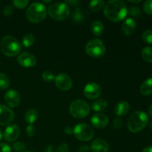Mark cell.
Wrapping results in <instances>:
<instances>
[{
  "label": "cell",
  "mask_w": 152,
  "mask_h": 152,
  "mask_svg": "<svg viewBox=\"0 0 152 152\" xmlns=\"http://www.w3.org/2000/svg\"><path fill=\"white\" fill-rule=\"evenodd\" d=\"M1 138H2V132H1V131L0 130V140H1Z\"/></svg>",
  "instance_id": "ee69618b"
},
{
  "label": "cell",
  "mask_w": 152,
  "mask_h": 152,
  "mask_svg": "<svg viewBox=\"0 0 152 152\" xmlns=\"http://www.w3.org/2000/svg\"><path fill=\"white\" fill-rule=\"evenodd\" d=\"M142 39L145 42L152 44V30H145L142 34Z\"/></svg>",
  "instance_id": "4316f807"
},
{
  "label": "cell",
  "mask_w": 152,
  "mask_h": 152,
  "mask_svg": "<svg viewBox=\"0 0 152 152\" xmlns=\"http://www.w3.org/2000/svg\"><path fill=\"white\" fill-rule=\"evenodd\" d=\"M104 6H105V1L102 0H93L89 3V7L91 10L94 12H97L102 10Z\"/></svg>",
  "instance_id": "cb8c5ba5"
},
{
  "label": "cell",
  "mask_w": 152,
  "mask_h": 152,
  "mask_svg": "<svg viewBox=\"0 0 152 152\" xmlns=\"http://www.w3.org/2000/svg\"><path fill=\"white\" fill-rule=\"evenodd\" d=\"M38 117V111L36 109H34V108H31V109L28 110L26 113H25V120L28 124L32 125L34 122H36Z\"/></svg>",
  "instance_id": "d6986e66"
},
{
  "label": "cell",
  "mask_w": 152,
  "mask_h": 152,
  "mask_svg": "<svg viewBox=\"0 0 152 152\" xmlns=\"http://www.w3.org/2000/svg\"><path fill=\"white\" fill-rule=\"evenodd\" d=\"M13 12H14V9H13V6L8 5V6H7V7H4V14L6 16H11V15L13 13Z\"/></svg>",
  "instance_id": "e575fe53"
},
{
  "label": "cell",
  "mask_w": 152,
  "mask_h": 152,
  "mask_svg": "<svg viewBox=\"0 0 152 152\" xmlns=\"http://www.w3.org/2000/svg\"><path fill=\"white\" fill-rule=\"evenodd\" d=\"M150 128H151V130H152V121L150 123Z\"/></svg>",
  "instance_id": "f6af8a7d"
},
{
  "label": "cell",
  "mask_w": 152,
  "mask_h": 152,
  "mask_svg": "<svg viewBox=\"0 0 152 152\" xmlns=\"http://www.w3.org/2000/svg\"><path fill=\"white\" fill-rule=\"evenodd\" d=\"M143 10L147 14L152 15V0H148L144 2Z\"/></svg>",
  "instance_id": "4dcf8cb0"
},
{
  "label": "cell",
  "mask_w": 152,
  "mask_h": 152,
  "mask_svg": "<svg viewBox=\"0 0 152 152\" xmlns=\"http://www.w3.org/2000/svg\"><path fill=\"white\" fill-rule=\"evenodd\" d=\"M92 152H108L109 145L102 139H96L91 142L90 147Z\"/></svg>",
  "instance_id": "2e32d148"
},
{
  "label": "cell",
  "mask_w": 152,
  "mask_h": 152,
  "mask_svg": "<svg viewBox=\"0 0 152 152\" xmlns=\"http://www.w3.org/2000/svg\"><path fill=\"white\" fill-rule=\"evenodd\" d=\"M148 123V117L144 111H136L132 113L128 120V129L132 133L142 131Z\"/></svg>",
  "instance_id": "7a4b0ae2"
},
{
  "label": "cell",
  "mask_w": 152,
  "mask_h": 152,
  "mask_svg": "<svg viewBox=\"0 0 152 152\" xmlns=\"http://www.w3.org/2000/svg\"><path fill=\"white\" fill-rule=\"evenodd\" d=\"M35 42V37L33 34L28 33L22 37V45L25 48L31 47Z\"/></svg>",
  "instance_id": "603a6c76"
},
{
  "label": "cell",
  "mask_w": 152,
  "mask_h": 152,
  "mask_svg": "<svg viewBox=\"0 0 152 152\" xmlns=\"http://www.w3.org/2000/svg\"><path fill=\"white\" fill-rule=\"evenodd\" d=\"M91 148L88 145H82L79 148V151L80 152H89Z\"/></svg>",
  "instance_id": "74e56055"
},
{
  "label": "cell",
  "mask_w": 152,
  "mask_h": 152,
  "mask_svg": "<svg viewBox=\"0 0 152 152\" xmlns=\"http://www.w3.org/2000/svg\"><path fill=\"white\" fill-rule=\"evenodd\" d=\"M104 14L109 20L113 22H120L127 16V6L126 3L121 0H111L105 4Z\"/></svg>",
  "instance_id": "6da1fadb"
},
{
  "label": "cell",
  "mask_w": 152,
  "mask_h": 152,
  "mask_svg": "<svg viewBox=\"0 0 152 152\" xmlns=\"http://www.w3.org/2000/svg\"><path fill=\"white\" fill-rule=\"evenodd\" d=\"M73 134L77 139L81 141H89L94 137V132L92 128L85 123H80L74 129Z\"/></svg>",
  "instance_id": "ba28073f"
},
{
  "label": "cell",
  "mask_w": 152,
  "mask_h": 152,
  "mask_svg": "<svg viewBox=\"0 0 152 152\" xmlns=\"http://www.w3.org/2000/svg\"><path fill=\"white\" fill-rule=\"evenodd\" d=\"M148 114L152 117V105H150L149 108H148Z\"/></svg>",
  "instance_id": "b9f144b4"
},
{
  "label": "cell",
  "mask_w": 152,
  "mask_h": 152,
  "mask_svg": "<svg viewBox=\"0 0 152 152\" xmlns=\"http://www.w3.org/2000/svg\"><path fill=\"white\" fill-rule=\"evenodd\" d=\"M20 134V129L16 124L10 125L6 128L4 133V137L7 142H15Z\"/></svg>",
  "instance_id": "5bb4252c"
},
{
  "label": "cell",
  "mask_w": 152,
  "mask_h": 152,
  "mask_svg": "<svg viewBox=\"0 0 152 152\" xmlns=\"http://www.w3.org/2000/svg\"><path fill=\"white\" fill-rule=\"evenodd\" d=\"M91 32L96 37H99L102 35V34L104 31V25L99 21H95L92 23L91 25Z\"/></svg>",
  "instance_id": "7402d4cb"
},
{
  "label": "cell",
  "mask_w": 152,
  "mask_h": 152,
  "mask_svg": "<svg viewBox=\"0 0 152 152\" xmlns=\"http://www.w3.org/2000/svg\"><path fill=\"white\" fill-rule=\"evenodd\" d=\"M18 63L24 68H32L37 64V58L29 52H23L17 57Z\"/></svg>",
  "instance_id": "30bf717a"
},
{
  "label": "cell",
  "mask_w": 152,
  "mask_h": 152,
  "mask_svg": "<svg viewBox=\"0 0 152 152\" xmlns=\"http://www.w3.org/2000/svg\"><path fill=\"white\" fill-rule=\"evenodd\" d=\"M22 152H31V151H23Z\"/></svg>",
  "instance_id": "bcb514c9"
},
{
  "label": "cell",
  "mask_w": 152,
  "mask_h": 152,
  "mask_svg": "<svg viewBox=\"0 0 152 152\" xmlns=\"http://www.w3.org/2000/svg\"><path fill=\"white\" fill-rule=\"evenodd\" d=\"M122 126H123V121L120 118L115 119L113 122V126L114 127V129H119L122 127Z\"/></svg>",
  "instance_id": "d590c367"
},
{
  "label": "cell",
  "mask_w": 152,
  "mask_h": 152,
  "mask_svg": "<svg viewBox=\"0 0 152 152\" xmlns=\"http://www.w3.org/2000/svg\"><path fill=\"white\" fill-rule=\"evenodd\" d=\"M14 118V113L10 108L4 105H0V126L10 124Z\"/></svg>",
  "instance_id": "7c38bea8"
},
{
  "label": "cell",
  "mask_w": 152,
  "mask_h": 152,
  "mask_svg": "<svg viewBox=\"0 0 152 152\" xmlns=\"http://www.w3.org/2000/svg\"><path fill=\"white\" fill-rule=\"evenodd\" d=\"M10 86V80L6 74L0 73V88L5 90Z\"/></svg>",
  "instance_id": "484cf974"
},
{
  "label": "cell",
  "mask_w": 152,
  "mask_h": 152,
  "mask_svg": "<svg viewBox=\"0 0 152 152\" xmlns=\"http://www.w3.org/2000/svg\"><path fill=\"white\" fill-rule=\"evenodd\" d=\"M1 49L5 56L13 57L21 51L22 44L15 37L12 36H6L1 39Z\"/></svg>",
  "instance_id": "3957f363"
},
{
  "label": "cell",
  "mask_w": 152,
  "mask_h": 152,
  "mask_svg": "<svg viewBox=\"0 0 152 152\" xmlns=\"http://www.w3.org/2000/svg\"><path fill=\"white\" fill-rule=\"evenodd\" d=\"M37 131H36V128L34 127L33 125H29L27 126L26 128V134L28 137H32L35 136Z\"/></svg>",
  "instance_id": "d6a6232c"
},
{
  "label": "cell",
  "mask_w": 152,
  "mask_h": 152,
  "mask_svg": "<svg viewBox=\"0 0 152 152\" xmlns=\"http://www.w3.org/2000/svg\"><path fill=\"white\" fill-rule=\"evenodd\" d=\"M47 15L45 6L40 2H34L28 7L26 11V18L31 23H39L42 22Z\"/></svg>",
  "instance_id": "277c9868"
},
{
  "label": "cell",
  "mask_w": 152,
  "mask_h": 152,
  "mask_svg": "<svg viewBox=\"0 0 152 152\" xmlns=\"http://www.w3.org/2000/svg\"><path fill=\"white\" fill-rule=\"evenodd\" d=\"M141 0H138V1H130V0H129V2H131V3H139V2H141Z\"/></svg>",
  "instance_id": "7bdbcfd3"
},
{
  "label": "cell",
  "mask_w": 152,
  "mask_h": 152,
  "mask_svg": "<svg viewBox=\"0 0 152 152\" xmlns=\"http://www.w3.org/2000/svg\"><path fill=\"white\" fill-rule=\"evenodd\" d=\"M25 144L22 142H16L13 144V148L16 152H22L25 149Z\"/></svg>",
  "instance_id": "f546056e"
},
{
  "label": "cell",
  "mask_w": 152,
  "mask_h": 152,
  "mask_svg": "<svg viewBox=\"0 0 152 152\" xmlns=\"http://www.w3.org/2000/svg\"><path fill=\"white\" fill-rule=\"evenodd\" d=\"M123 34L127 37L132 36L136 30V22L132 18H128L123 22L122 26Z\"/></svg>",
  "instance_id": "e0dca14e"
},
{
  "label": "cell",
  "mask_w": 152,
  "mask_h": 152,
  "mask_svg": "<svg viewBox=\"0 0 152 152\" xmlns=\"http://www.w3.org/2000/svg\"><path fill=\"white\" fill-rule=\"evenodd\" d=\"M55 84L61 91H68L72 87V80L66 74H59L55 77Z\"/></svg>",
  "instance_id": "8fae6325"
},
{
  "label": "cell",
  "mask_w": 152,
  "mask_h": 152,
  "mask_svg": "<svg viewBox=\"0 0 152 152\" xmlns=\"http://www.w3.org/2000/svg\"><path fill=\"white\" fill-rule=\"evenodd\" d=\"M48 10L50 17L56 21L65 20L70 15L69 7L63 2L53 3L49 6Z\"/></svg>",
  "instance_id": "5b68a950"
},
{
  "label": "cell",
  "mask_w": 152,
  "mask_h": 152,
  "mask_svg": "<svg viewBox=\"0 0 152 152\" xmlns=\"http://www.w3.org/2000/svg\"><path fill=\"white\" fill-rule=\"evenodd\" d=\"M91 111L88 104L83 99L73 101L69 107L70 114L77 119H83L87 117Z\"/></svg>",
  "instance_id": "8992f818"
},
{
  "label": "cell",
  "mask_w": 152,
  "mask_h": 152,
  "mask_svg": "<svg viewBox=\"0 0 152 152\" xmlns=\"http://www.w3.org/2000/svg\"><path fill=\"white\" fill-rule=\"evenodd\" d=\"M142 152H152V146H148L144 148Z\"/></svg>",
  "instance_id": "60d3db41"
},
{
  "label": "cell",
  "mask_w": 152,
  "mask_h": 152,
  "mask_svg": "<svg viewBox=\"0 0 152 152\" xmlns=\"http://www.w3.org/2000/svg\"><path fill=\"white\" fill-rule=\"evenodd\" d=\"M4 100L9 107L16 108L20 102V95L17 91L10 89L4 94Z\"/></svg>",
  "instance_id": "4fadbf2b"
},
{
  "label": "cell",
  "mask_w": 152,
  "mask_h": 152,
  "mask_svg": "<svg viewBox=\"0 0 152 152\" xmlns=\"http://www.w3.org/2000/svg\"><path fill=\"white\" fill-rule=\"evenodd\" d=\"M108 107V102L103 99H99L92 104V109L96 112H102Z\"/></svg>",
  "instance_id": "44dd1931"
},
{
  "label": "cell",
  "mask_w": 152,
  "mask_h": 152,
  "mask_svg": "<svg viewBox=\"0 0 152 152\" xmlns=\"http://www.w3.org/2000/svg\"><path fill=\"white\" fill-rule=\"evenodd\" d=\"M102 93L101 87L96 83H90L85 86L83 94L85 96L90 99H94L99 97Z\"/></svg>",
  "instance_id": "9c48e42d"
},
{
  "label": "cell",
  "mask_w": 152,
  "mask_h": 152,
  "mask_svg": "<svg viewBox=\"0 0 152 152\" xmlns=\"http://www.w3.org/2000/svg\"><path fill=\"white\" fill-rule=\"evenodd\" d=\"M130 109V105L126 101H121L118 102L116 105L115 108H114V113L117 116L119 117H123L127 114V113Z\"/></svg>",
  "instance_id": "ac0fdd59"
},
{
  "label": "cell",
  "mask_w": 152,
  "mask_h": 152,
  "mask_svg": "<svg viewBox=\"0 0 152 152\" xmlns=\"http://www.w3.org/2000/svg\"><path fill=\"white\" fill-rule=\"evenodd\" d=\"M141 56L145 62H152V48H144L141 51Z\"/></svg>",
  "instance_id": "d4e9b609"
},
{
  "label": "cell",
  "mask_w": 152,
  "mask_h": 152,
  "mask_svg": "<svg viewBox=\"0 0 152 152\" xmlns=\"http://www.w3.org/2000/svg\"><path fill=\"white\" fill-rule=\"evenodd\" d=\"M128 13H129L132 16L137 17V16H139L140 15V10L137 7H131L128 10Z\"/></svg>",
  "instance_id": "1f68e13d"
},
{
  "label": "cell",
  "mask_w": 152,
  "mask_h": 152,
  "mask_svg": "<svg viewBox=\"0 0 152 152\" xmlns=\"http://www.w3.org/2000/svg\"><path fill=\"white\" fill-rule=\"evenodd\" d=\"M28 3H29L28 0H13V6L19 9H23L26 7Z\"/></svg>",
  "instance_id": "83f0119b"
},
{
  "label": "cell",
  "mask_w": 152,
  "mask_h": 152,
  "mask_svg": "<svg viewBox=\"0 0 152 152\" xmlns=\"http://www.w3.org/2000/svg\"><path fill=\"white\" fill-rule=\"evenodd\" d=\"M55 152H69V148L66 143H62L57 147Z\"/></svg>",
  "instance_id": "836d02e7"
},
{
  "label": "cell",
  "mask_w": 152,
  "mask_h": 152,
  "mask_svg": "<svg viewBox=\"0 0 152 152\" xmlns=\"http://www.w3.org/2000/svg\"><path fill=\"white\" fill-rule=\"evenodd\" d=\"M91 122L94 127L96 128V129H104L108 125L109 120L105 114H102V113H97L92 116Z\"/></svg>",
  "instance_id": "9a60e30c"
},
{
  "label": "cell",
  "mask_w": 152,
  "mask_h": 152,
  "mask_svg": "<svg viewBox=\"0 0 152 152\" xmlns=\"http://www.w3.org/2000/svg\"><path fill=\"white\" fill-rule=\"evenodd\" d=\"M0 152H11V148L7 144L0 143Z\"/></svg>",
  "instance_id": "8d00e7d4"
},
{
  "label": "cell",
  "mask_w": 152,
  "mask_h": 152,
  "mask_svg": "<svg viewBox=\"0 0 152 152\" xmlns=\"http://www.w3.org/2000/svg\"><path fill=\"white\" fill-rule=\"evenodd\" d=\"M53 148L52 145H48V146L45 147L44 151L43 152H53Z\"/></svg>",
  "instance_id": "ab89813d"
},
{
  "label": "cell",
  "mask_w": 152,
  "mask_h": 152,
  "mask_svg": "<svg viewBox=\"0 0 152 152\" xmlns=\"http://www.w3.org/2000/svg\"><path fill=\"white\" fill-rule=\"evenodd\" d=\"M42 77L43 80L45 82H51L53 81L55 79L54 75H53V73L50 71H45L42 73Z\"/></svg>",
  "instance_id": "f1b7e54d"
},
{
  "label": "cell",
  "mask_w": 152,
  "mask_h": 152,
  "mask_svg": "<svg viewBox=\"0 0 152 152\" xmlns=\"http://www.w3.org/2000/svg\"><path fill=\"white\" fill-rule=\"evenodd\" d=\"M64 132H65V133L66 134L70 135V134H73L74 129H72V128H71L70 126H68V127L65 128V130H64Z\"/></svg>",
  "instance_id": "f35d334b"
},
{
  "label": "cell",
  "mask_w": 152,
  "mask_h": 152,
  "mask_svg": "<svg viewBox=\"0 0 152 152\" xmlns=\"http://www.w3.org/2000/svg\"><path fill=\"white\" fill-rule=\"evenodd\" d=\"M140 93L144 96H150L152 94V78L144 81L140 86Z\"/></svg>",
  "instance_id": "ffe728a7"
},
{
  "label": "cell",
  "mask_w": 152,
  "mask_h": 152,
  "mask_svg": "<svg viewBox=\"0 0 152 152\" xmlns=\"http://www.w3.org/2000/svg\"><path fill=\"white\" fill-rule=\"evenodd\" d=\"M105 46L103 42L99 39L90 40L86 46V51L88 56L94 58H99L105 53Z\"/></svg>",
  "instance_id": "52a82bcc"
}]
</instances>
